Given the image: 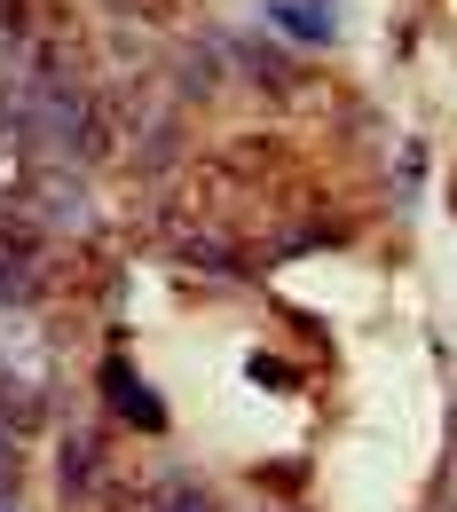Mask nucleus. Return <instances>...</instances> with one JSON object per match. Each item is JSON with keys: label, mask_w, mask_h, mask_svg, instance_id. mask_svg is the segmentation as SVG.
<instances>
[{"label": "nucleus", "mask_w": 457, "mask_h": 512, "mask_svg": "<svg viewBox=\"0 0 457 512\" xmlns=\"http://www.w3.org/2000/svg\"><path fill=\"white\" fill-rule=\"evenodd\" d=\"M150 512H213L205 489H150Z\"/></svg>", "instance_id": "nucleus-2"}, {"label": "nucleus", "mask_w": 457, "mask_h": 512, "mask_svg": "<svg viewBox=\"0 0 457 512\" xmlns=\"http://www.w3.org/2000/svg\"><path fill=\"white\" fill-rule=\"evenodd\" d=\"M16 489V457H8V442H0V497Z\"/></svg>", "instance_id": "nucleus-4"}, {"label": "nucleus", "mask_w": 457, "mask_h": 512, "mask_svg": "<svg viewBox=\"0 0 457 512\" xmlns=\"http://www.w3.org/2000/svg\"><path fill=\"white\" fill-rule=\"evenodd\" d=\"M56 489L71 512L103 505V442L95 434H64V465H56Z\"/></svg>", "instance_id": "nucleus-1"}, {"label": "nucleus", "mask_w": 457, "mask_h": 512, "mask_svg": "<svg viewBox=\"0 0 457 512\" xmlns=\"http://www.w3.org/2000/svg\"><path fill=\"white\" fill-rule=\"evenodd\" d=\"M111 394H119V410H127L134 426H158V410H150V402H142V394L127 386V371H111Z\"/></svg>", "instance_id": "nucleus-3"}]
</instances>
